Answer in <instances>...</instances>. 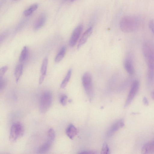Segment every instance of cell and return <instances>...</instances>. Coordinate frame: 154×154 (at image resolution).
Here are the masks:
<instances>
[{
    "label": "cell",
    "mask_w": 154,
    "mask_h": 154,
    "mask_svg": "<svg viewBox=\"0 0 154 154\" xmlns=\"http://www.w3.org/2000/svg\"><path fill=\"white\" fill-rule=\"evenodd\" d=\"M140 23V19L134 16H126L121 20L119 23L121 30L124 32H129L136 30Z\"/></svg>",
    "instance_id": "obj_1"
},
{
    "label": "cell",
    "mask_w": 154,
    "mask_h": 154,
    "mask_svg": "<svg viewBox=\"0 0 154 154\" xmlns=\"http://www.w3.org/2000/svg\"><path fill=\"white\" fill-rule=\"evenodd\" d=\"M142 50L148 71H154V47L149 43L145 42L143 45Z\"/></svg>",
    "instance_id": "obj_2"
},
{
    "label": "cell",
    "mask_w": 154,
    "mask_h": 154,
    "mask_svg": "<svg viewBox=\"0 0 154 154\" xmlns=\"http://www.w3.org/2000/svg\"><path fill=\"white\" fill-rule=\"evenodd\" d=\"M52 101V95L51 92L48 91L44 92L40 100L39 110L40 112L44 113L47 111L51 105Z\"/></svg>",
    "instance_id": "obj_3"
},
{
    "label": "cell",
    "mask_w": 154,
    "mask_h": 154,
    "mask_svg": "<svg viewBox=\"0 0 154 154\" xmlns=\"http://www.w3.org/2000/svg\"><path fill=\"white\" fill-rule=\"evenodd\" d=\"M82 82L85 90L91 100L92 99L94 94L91 74L88 72L85 73L82 77Z\"/></svg>",
    "instance_id": "obj_4"
},
{
    "label": "cell",
    "mask_w": 154,
    "mask_h": 154,
    "mask_svg": "<svg viewBox=\"0 0 154 154\" xmlns=\"http://www.w3.org/2000/svg\"><path fill=\"white\" fill-rule=\"evenodd\" d=\"M24 131L23 126L21 123L19 122L14 123L10 129L9 140L11 142L16 141L23 135Z\"/></svg>",
    "instance_id": "obj_5"
},
{
    "label": "cell",
    "mask_w": 154,
    "mask_h": 154,
    "mask_svg": "<svg viewBox=\"0 0 154 154\" xmlns=\"http://www.w3.org/2000/svg\"><path fill=\"white\" fill-rule=\"evenodd\" d=\"M139 85V82L137 80H134L132 83L125 104V107L128 106L132 102L138 91Z\"/></svg>",
    "instance_id": "obj_6"
},
{
    "label": "cell",
    "mask_w": 154,
    "mask_h": 154,
    "mask_svg": "<svg viewBox=\"0 0 154 154\" xmlns=\"http://www.w3.org/2000/svg\"><path fill=\"white\" fill-rule=\"evenodd\" d=\"M83 28V25L80 24L73 30L69 42V45L70 47H74L75 45L80 36Z\"/></svg>",
    "instance_id": "obj_7"
},
{
    "label": "cell",
    "mask_w": 154,
    "mask_h": 154,
    "mask_svg": "<svg viewBox=\"0 0 154 154\" xmlns=\"http://www.w3.org/2000/svg\"><path fill=\"white\" fill-rule=\"evenodd\" d=\"M125 125L124 120L119 119L115 122L111 126L107 133V136H110Z\"/></svg>",
    "instance_id": "obj_8"
},
{
    "label": "cell",
    "mask_w": 154,
    "mask_h": 154,
    "mask_svg": "<svg viewBox=\"0 0 154 154\" xmlns=\"http://www.w3.org/2000/svg\"><path fill=\"white\" fill-rule=\"evenodd\" d=\"M132 61L131 56L129 54L125 58L124 62L125 69L127 73L130 75H133L134 72Z\"/></svg>",
    "instance_id": "obj_9"
},
{
    "label": "cell",
    "mask_w": 154,
    "mask_h": 154,
    "mask_svg": "<svg viewBox=\"0 0 154 154\" xmlns=\"http://www.w3.org/2000/svg\"><path fill=\"white\" fill-rule=\"evenodd\" d=\"M48 64V58L45 57L42 61L40 70V75L39 79V84H41L43 82L46 75L47 66Z\"/></svg>",
    "instance_id": "obj_10"
},
{
    "label": "cell",
    "mask_w": 154,
    "mask_h": 154,
    "mask_svg": "<svg viewBox=\"0 0 154 154\" xmlns=\"http://www.w3.org/2000/svg\"><path fill=\"white\" fill-rule=\"evenodd\" d=\"M92 32V28L90 27L83 34L80 39L77 45V48H80L87 41Z\"/></svg>",
    "instance_id": "obj_11"
},
{
    "label": "cell",
    "mask_w": 154,
    "mask_h": 154,
    "mask_svg": "<svg viewBox=\"0 0 154 154\" xmlns=\"http://www.w3.org/2000/svg\"><path fill=\"white\" fill-rule=\"evenodd\" d=\"M141 152L143 154H154V139L143 145Z\"/></svg>",
    "instance_id": "obj_12"
},
{
    "label": "cell",
    "mask_w": 154,
    "mask_h": 154,
    "mask_svg": "<svg viewBox=\"0 0 154 154\" xmlns=\"http://www.w3.org/2000/svg\"><path fill=\"white\" fill-rule=\"evenodd\" d=\"M46 20V16L44 14H41L35 22L33 26L35 30L40 29L44 24Z\"/></svg>",
    "instance_id": "obj_13"
},
{
    "label": "cell",
    "mask_w": 154,
    "mask_h": 154,
    "mask_svg": "<svg viewBox=\"0 0 154 154\" xmlns=\"http://www.w3.org/2000/svg\"><path fill=\"white\" fill-rule=\"evenodd\" d=\"M53 141L48 139V140L43 143L38 148V152L39 153H43L48 152L50 149Z\"/></svg>",
    "instance_id": "obj_14"
},
{
    "label": "cell",
    "mask_w": 154,
    "mask_h": 154,
    "mask_svg": "<svg viewBox=\"0 0 154 154\" xmlns=\"http://www.w3.org/2000/svg\"><path fill=\"white\" fill-rule=\"evenodd\" d=\"M78 131L77 128L72 124H69L66 130V134L71 139H72L77 134Z\"/></svg>",
    "instance_id": "obj_15"
},
{
    "label": "cell",
    "mask_w": 154,
    "mask_h": 154,
    "mask_svg": "<svg viewBox=\"0 0 154 154\" xmlns=\"http://www.w3.org/2000/svg\"><path fill=\"white\" fill-rule=\"evenodd\" d=\"M66 51V48L65 46H63L61 48L55 58V62L59 63L62 60L65 56Z\"/></svg>",
    "instance_id": "obj_16"
},
{
    "label": "cell",
    "mask_w": 154,
    "mask_h": 154,
    "mask_svg": "<svg viewBox=\"0 0 154 154\" xmlns=\"http://www.w3.org/2000/svg\"><path fill=\"white\" fill-rule=\"evenodd\" d=\"M23 70V66L21 64L18 65L14 70V75L16 82L17 83L21 76Z\"/></svg>",
    "instance_id": "obj_17"
},
{
    "label": "cell",
    "mask_w": 154,
    "mask_h": 154,
    "mask_svg": "<svg viewBox=\"0 0 154 154\" xmlns=\"http://www.w3.org/2000/svg\"><path fill=\"white\" fill-rule=\"evenodd\" d=\"M38 7V5L37 4H34L31 5L24 11V15L26 17L30 15L37 9Z\"/></svg>",
    "instance_id": "obj_18"
},
{
    "label": "cell",
    "mask_w": 154,
    "mask_h": 154,
    "mask_svg": "<svg viewBox=\"0 0 154 154\" xmlns=\"http://www.w3.org/2000/svg\"><path fill=\"white\" fill-rule=\"evenodd\" d=\"M29 53V49L26 46H25L23 48L20 56L19 60L21 62H23L27 59Z\"/></svg>",
    "instance_id": "obj_19"
},
{
    "label": "cell",
    "mask_w": 154,
    "mask_h": 154,
    "mask_svg": "<svg viewBox=\"0 0 154 154\" xmlns=\"http://www.w3.org/2000/svg\"><path fill=\"white\" fill-rule=\"evenodd\" d=\"M72 70L71 69H69L64 79L61 83L60 87L61 88H65L69 82L72 75Z\"/></svg>",
    "instance_id": "obj_20"
},
{
    "label": "cell",
    "mask_w": 154,
    "mask_h": 154,
    "mask_svg": "<svg viewBox=\"0 0 154 154\" xmlns=\"http://www.w3.org/2000/svg\"><path fill=\"white\" fill-rule=\"evenodd\" d=\"M48 139L53 141L55 137V134L54 130L52 128H50L48 131L47 133Z\"/></svg>",
    "instance_id": "obj_21"
},
{
    "label": "cell",
    "mask_w": 154,
    "mask_h": 154,
    "mask_svg": "<svg viewBox=\"0 0 154 154\" xmlns=\"http://www.w3.org/2000/svg\"><path fill=\"white\" fill-rule=\"evenodd\" d=\"M109 149L108 147L107 143H104L102 147L101 153L104 154H107L109 153Z\"/></svg>",
    "instance_id": "obj_22"
},
{
    "label": "cell",
    "mask_w": 154,
    "mask_h": 154,
    "mask_svg": "<svg viewBox=\"0 0 154 154\" xmlns=\"http://www.w3.org/2000/svg\"><path fill=\"white\" fill-rule=\"evenodd\" d=\"M7 83V81L3 77L0 78V90H3L5 87Z\"/></svg>",
    "instance_id": "obj_23"
},
{
    "label": "cell",
    "mask_w": 154,
    "mask_h": 154,
    "mask_svg": "<svg viewBox=\"0 0 154 154\" xmlns=\"http://www.w3.org/2000/svg\"><path fill=\"white\" fill-rule=\"evenodd\" d=\"M68 97L66 95H62L60 99V103L63 106L66 105Z\"/></svg>",
    "instance_id": "obj_24"
},
{
    "label": "cell",
    "mask_w": 154,
    "mask_h": 154,
    "mask_svg": "<svg viewBox=\"0 0 154 154\" xmlns=\"http://www.w3.org/2000/svg\"><path fill=\"white\" fill-rule=\"evenodd\" d=\"M8 69L7 66H4L0 69V78H2L3 76L6 72Z\"/></svg>",
    "instance_id": "obj_25"
},
{
    "label": "cell",
    "mask_w": 154,
    "mask_h": 154,
    "mask_svg": "<svg viewBox=\"0 0 154 154\" xmlns=\"http://www.w3.org/2000/svg\"><path fill=\"white\" fill-rule=\"evenodd\" d=\"M149 26L151 31L154 33V22L153 20H151L149 21Z\"/></svg>",
    "instance_id": "obj_26"
},
{
    "label": "cell",
    "mask_w": 154,
    "mask_h": 154,
    "mask_svg": "<svg viewBox=\"0 0 154 154\" xmlns=\"http://www.w3.org/2000/svg\"><path fill=\"white\" fill-rule=\"evenodd\" d=\"M143 103L145 106H147L149 105V102L148 99L146 97H144L143 99Z\"/></svg>",
    "instance_id": "obj_27"
},
{
    "label": "cell",
    "mask_w": 154,
    "mask_h": 154,
    "mask_svg": "<svg viewBox=\"0 0 154 154\" xmlns=\"http://www.w3.org/2000/svg\"><path fill=\"white\" fill-rule=\"evenodd\" d=\"M81 153H95L93 152H92L89 151H83L82 152H80Z\"/></svg>",
    "instance_id": "obj_28"
},
{
    "label": "cell",
    "mask_w": 154,
    "mask_h": 154,
    "mask_svg": "<svg viewBox=\"0 0 154 154\" xmlns=\"http://www.w3.org/2000/svg\"><path fill=\"white\" fill-rule=\"evenodd\" d=\"M151 96L152 98L154 100V90L151 92Z\"/></svg>",
    "instance_id": "obj_29"
},
{
    "label": "cell",
    "mask_w": 154,
    "mask_h": 154,
    "mask_svg": "<svg viewBox=\"0 0 154 154\" xmlns=\"http://www.w3.org/2000/svg\"><path fill=\"white\" fill-rule=\"evenodd\" d=\"M71 2H73L75 0H70Z\"/></svg>",
    "instance_id": "obj_30"
},
{
    "label": "cell",
    "mask_w": 154,
    "mask_h": 154,
    "mask_svg": "<svg viewBox=\"0 0 154 154\" xmlns=\"http://www.w3.org/2000/svg\"><path fill=\"white\" fill-rule=\"evenodd\" d=\"M14 0V1H16V0Z\"/></svg>",
    "instance_id": "obj_31"
}]
</instances>
